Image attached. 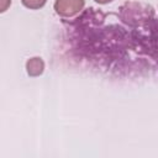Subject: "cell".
<instances>
[{"instance_id": "4", "label": "cell", "mask_w": 158, "mask_h": 158, "mask_svg": "<svg viewBox=\"0 0 158 158\" xmlns=\"http://www.w3.org/2000/svg\"><path fill=\"white\" fill-rule=\"evenodd\" d=\"M10 4H11V0H0V11L5 12L10 6Z\"/></svg>"}, {"instance_id": "3", "label": "cell", "mask_w": 158, "mask_h": 158, "mask_svg": "<svg viewBox=\"0 0 158 158\" xmlns=\"http://www.w3.org/2000/svg\"><path fill=\"white\" fill-rule=\"evenodd\" d=\"M23 6H26L27 9H31V10H37V9H41L47 0H21Z\"/></svg>"}, {"instance_id": "2", "label": "cell", "mask_w": 158, "mask_h": 158, "mask_svg": "<svg viewBox=\"0 0 158 158\" xmlns=\"http://www.w3.org/2000/svg\"><path fill=\"white\" fill-rule=\"evenodd\" d=\"M26 69H27L28 75H31V77H38L44 70V62L40 57L30 58L26 62Z\"/></svg>"}, {"instance_id": "1", "label": "cell", "mask_w": 158, "mask_h": 158, "mask_svg": "<svg viewBox=\"0 0 158 158\" xmlns=\"http://www.w3.org/2000/svg\"><path fill=\"white\" fill-rule=\"evenodd\" d=\"M85 0H56L54 10L56 12L64 19L77 16L84 7Z\"/></svg>"}, {"instance_id": "5", "label": "cell", "mask_w": 158, "mask_h": 158, "mask_svg": "<svg viewBox=\"0 0 158 158\" xmlns=\"http://www.w3.org/2000/svg\"><path fill=\"white\" fill-rule=\"evenodd\" d=\"M95 2H98V4H101V5H105V4H109V2H111V1H114V0H94Z\"/></svg>"}]
</instances>
